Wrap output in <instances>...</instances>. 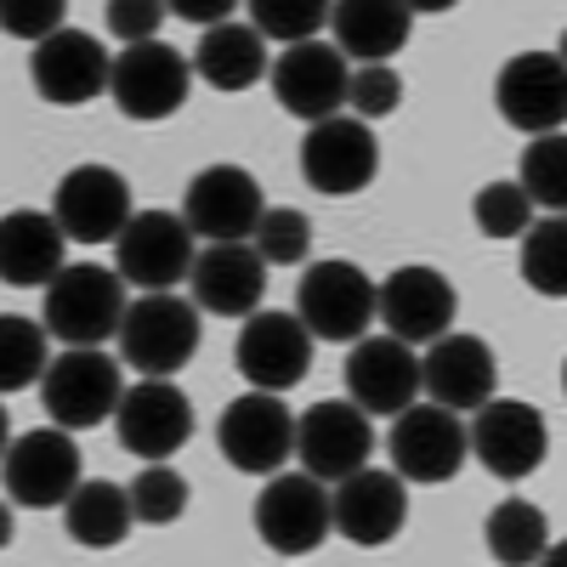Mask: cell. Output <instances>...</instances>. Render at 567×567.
Instances as JSON below:
<instances>
[{
    "mask_svg": "<svg viewBox=\"0 0 567 567\" xmlns=\"http://www.w3.org/2000/svg\"><path fill=\"white\" fill-rule=\"evenodd\" d=\"M114 341H120V363H131L142 374H176L194 363V352L205 341V318L176 290H142L136 301H125Z\"/></svg>",
    "mask_w": 567,
    "mask_h": 567,
    "instance_id": "1",
    "label": "cell"
},
{
    "mask_svg": "<svg viewBox=\"0 0 567 567\" xmlns=\"http://www.w3.org/2000/svg\"><path fill=\"white\" fill-rule=\"evenodd\" d=\"M125 318V278L114 267L80 261V267H58V278L45 284V336L63 347H103L120 336Z\"/></svg>",
    "mask_w": 567,
    "mask_h": 567,
    "instance_id": "2",
    "label": "cell"
},
{
    "mask_svg": "<svg viewBox=\"0 0 567 567\" xmlns=\"http://www.w3.org/2000/svg\"><path fill=\"white\" fill-rule=\"evenodd\" d=\"M120 392H125V369L103 347H63L58 358H45L40 398L52 425H63V432H91V425L114 420Z\"/></svg>",
    "mask_w": 567,
    "mask_h": 567,
    "instance_id": "3",
    "label": "cell"
},
{
    "mask_svg": "<svg viewBox=\"0 0 567 567\" xmlns=\"http://www.w3.org/2000/svg\"><path fill=\"white\" fill-rule=\"evenodd\" d=\"M465 449L483 460L488 477L523 483V477H534V471L545 465V454H550V425L523 398H488V403L471 409Z\"/></svg>",
    "mask_w": 567,
    "mask_h": 567,
    "instance_id": "4",
    "label": "cell"
},
{
    "mask_svg": "<svg viewBox=\"0 0 567 567\" xmlns=\"http://www.w3.org/2000/svg\"><path fill=\"white\" fill-rule=\"evenodd\" d=\"M187 91H194V63H187L176 45H165V40L125 45V52L114 58V69H109V97L136 125L171 120L187 103Z\"/></svg>",
    "mask_w": 567,
    "mask_h": 567,
    "instance_id": "5",
    "label": "cell"
},
{
    "mask_svg": "<svg viewBox=\"0 0 567 567\" xmlns=\"http://www.w3.org/2000/svg\"><path fill=\"white\" fill-rule=\"evenodd\" d=\"M216 449L245 477L284 471V460H296V414L284 409V392L250 386L245 398H233L216 420Z\"/></svg>",
    "mask_w": 567,
    "mask_h": 567,
    "instance_id": "6",
    "label": "cell"
},
{
    "mask_svg": "<svg viewBox=\"0 0 567 567\" xmlns=\"http://www.w3.org/2000/svg\"><path fill=\"white\" fill-rule=\"evenodd\" d=\"M301 176L323 199H352L381 176V136L358 114H329L312 120L301 136Z\"/></svg>",
    "mask_w": 567,
    "mask_h": 567,
    "instance_id": "7",
    "label": "cell"
},
{
    "mask_svg": "<svg viewBox=\"0 0 567 567\" xmlns=\"http://www.w3.org/2000/svg\"><path fill=\"white\" fill-rule=\"evenodd\" d=\"M296 318L307 323L312 341H336L352 347L358 336H369L374 323V284L363 267L352 261H312L301 272V290H296Z\"/></svg>",
    "mask_w": 567,
    "mask_h": 567,
    "instance_id": "8",
    "label": "cell"
},
{
    "mask_svg": "<svg viewBox=\"0 0 567 567\" xmlns=\"http://www.w3.org/2000/svg\"><path fill=\"white\" fill-rule=\"evenodd\" d=\"M392 471L403 483H420V488H437L449 477H460V465L471 460L465 449V420L443 403H409L392 414Z\"/></svg>",
    "mask_w": 567,
    "mask_h": 567,
    "instance_id": "9",
    "label": "cell"
},
{
    "mask_svg": "<svg viewBox=\"0 0 567 567\" xmlns=\"http://www.w3.org/2000/svg\"><path fill=\"white\" fill-rule=\"evenodd\" d=\"M0 483H7L12 505H29V511L63 505L80 488L74 432H63V425H34V432L12 437L7 454H0Z\"/></svg>",
    "mask_w": 567,
    "mask_h": 567,
    "instance_id": "10",
    "label": "cell"
},
{
    "mask_svg": "<svg viewBox=\"0 0 567 567\" xmlns=\"http://www.w3.org/2000/svg\"><path fill=\"white\" fill-rule=\"evenodd\" d=\"M409 523V488L398 471L358 465L341 483H329V534H341L347 545H392Z\"/></svg>",
    "mask_w": 567,
    "mask_h": 567,
    "instance_id": "11",
    "label": "cell"
},
{
    "mask_svg": "<svg viewBox=\"0 0 567 567\" xmlns=\"http://www.w3.org/2000/svg\"><path fill=\"white\" fill-rule=\"evenodd\" d=\"M256 534L272 556H312L329 539V483L312 471H272L256 494Z\"/></svg>",
    "mask_w": 567,
    "mask_h": 567,
    "instance_id": "12",
    "label": "cell"
},
{
    "mask_svg": "<svg viewBox=\"0 0 567 567\" xmlns=\"http://www.w3.org/2000/svg\"><path fill=\"white\" fill-rule=\"evenodd\" d=\"M194 267V227L176 210H136L114 239V272L136 290H176Z\"/></svg>",
    "mask_w": 567,
    "mask_h": 567,
    "instance_id": "13",
    "label": "cell"
},
{
    "mask_svg": "<svg viewBox=\"0 0 567 567\" xmlns=\"http://www.w3.org/2000/svg\"><path fill=\"white\" fill-rule=\"evenodd\" d=\"M114 425H120L125 454L171 460V454L187 449V437H194V403H187V392L171 381V374H148V381L120 392Z\"/></svg>",
    "mask_w": 567,
    "mask_h": 567,
    "instance_id": "14",
    "label": "cell"
},
{
    "mask_svg": "<svg viewBox=\"0 0 567 567\" xmlns=\"http://www.w3.org/2000/svg\"><path fill=\"white\" fill-rule=\"evenodd\" d=\"M267 74H272L278 109L296 114V120H307V125L347 109L352 63L336 52V45H323L318 34H312V40H296V45H284L278 63H267Z\"/></svg>",
    "mask_w": 567,
    "mask_h": 567,
    "instance_id": "15",
    "label": "cell"
},
{
    "mask_svg": "<svg viewBox=\"0 0 567 567\" xmlns=\"http://www.w3.org/2000/svg\"><path fill=\"white\" fill-rule=\"evenodd\" d=\"M109 69H114L109 45L85 29H58V34L34 40V52H29V80L52 109H80L91 97H103Z\"/></svg>",
    "mask_w": 567,
    "mask_h": 567,
    "instance_id": "16",
    "label": "cell"
},
{
    "mask_svg": "<svg viewBox=\"0 0 567 567\" xmlns=\"http://www.w3.org/2000/svg\"><path fill=\"white\" fill-rule=\"evenodd\" d=\"M233 363L250 386L261 392H290L307 381L312 369V336L296 312H245V329H239V347H233Z\"/></svg>",
    "mask_w": 567,
    "mask_h": 567,
    "instance_id": "17",
    "label": "cell"
},
{
    "mask_svg": "<svg viewBox=\"0 0 567 567\" xmlns=\"http://www.w3.org/2000/svg\"><path fill=\"white\" fill-rule=\"evenodd\" d=\"M261 210H267L261 182L245 165H205L194 182H187V199H182V221L210 245L250 239Z\"/></svg>",
    "mask_w": 567,
    "mask_h": 567,
    "instance_id": "18",
    "label": "cell"
},
{
    "mask_svg": "<svg viewBox=\"0 0 567 567\" xmlns=\"http://www.w3.org/2000/svg\"><path fill=\"white\" fill-rule=\"evenodd\" d=\"M454 312H460V296L437 267H398L386 272V284H374V318L386 323V336L409 347H425L443 329H454Z\"/></svg>",
    "mask_w": 567,
    "mask_h": 567,
    "instance_id": "19",
    "label": "cell"
},
{
    "mask_svg": "<svg viewBox=\"0 0 567 567\" xmlns=\"http://www.w3.org/2000/svg\"><path fill=\"white\" fill-rule=\"evenodd\" d=\"M374 454V425L352 398H329L296 420V460L318 483H341L347 471L369 465Z\"/></svg>",
    "mask_w": 567,
    "mask_h": 567,
    "instance_id": "20",
    "label": "cell"
},
{
    "mask_svg": "<svg viewBox=\"0 0 567 567\" xmlns=\"http://www.w3.org/2000/svg\"><path fill=\"white\" fill-rule=\"evenodd\" d=\"M52 216L74 245H114L120 227L131 221V187L114 165H74L58 182Z\"/></svg>",
    "mask_w": 567,
    "mask_h": 567,
    "instance_id": "21",
    "label": "cell"
},
{
    "mask_svg": "<svg viewBox=\"0 0 567 567\" xmlns=\"http://www.w3.org/2000/svg\"><path fill=\"white\" fill-rule=\"evenodd\" d=\"M499 386V363H494V347L483 336H460V329H443L437 341H425V358H420V392L465 414L488 403Z\"/></svg>",
    "mask_w": 567,
    "mask_h": 567,
    "instance_id": "22",
    "label": "cell"
},
{
    "mask_svg": "<svg viewBox=\"0 0 567 567\" xmlns=\"http://www.w3.org/2000/svg\"><path fill=\"white\" fill-rule=\"evenodd\" d=\"M494 103H499L505 125L528 131V136L561 131V120H567V63H561V52L511 58L494 80Z\"/></svg>",
    "mask_w": 567,
    "mask_h": 567,
    "instance_id": "23",
    "label": "cell"
},
{
    "mask_svg": "<svg viewBox=\"0 0 567 567\" xmlns=\"http://www.w3.org/2000/svg\"><path fill=\"white\" fill-rule=\"evenodd\" d=\"M347 398L363 414H398L420 398V358L398 336H358L347 347Z\"/></svg>",
    "mask_w": 567,
    "mask_h": 567,
    "instance_id": "24",
    "label": "cell"
},
{
    "mask_svg": "<svg viewBox=\"0 0 567 567\" xmlns=\"http://www.w3.org/2000/svg\"><path fill=\"white\" fill-rule=\"evenodd\" d=\"M187 290H194V307L210 312V318H245L267 296V261L256 256L250 239L210 245L205 256H194V267H187Z\"/></svg>",
    "mask_w": 567,
    "mask_h": 567,
    "instance_id": "25",
    "label": "cell"
},
{
    "mask_svg": "<svg viewBox=\"0 0 567 567\" xmlns=\"http://www.w3.org/2000/svg\"><path fill=\"white\" fill-rule=\"evenodd\" d=\"M414 12L403 0H329V45L347 63H392L409 45Z\"/></svg>",
    "mask_w": 567,
    "mask_h": 567,
    "instance_id": "26",
    "label": "cell"
},
{
    "mask_svg": "<svg viewBox=\"0 0 567 567\" xmlns=\"http://www.w3.org/2000/svg\"><path fill=\"white\" fill-rule=\"evenodd\" d=\"M63 227L45 210H7L0 216V284L12 290H45L63 267Z\"/></svg>",
    "mask_w": 567,
    "mask_h": 567,
    "instance_id": "27",
    "label": "cell"
},
{
    "mask_svg": "<svg viewBox=\"0 0 567 567\" xmlns=\"http://www.w3.org/2000/svg\"><path fill=\"white\" fill-rule=\"evenodd\" d=\"M194 74L216 91H250L256 80H267V40L250 23H210L194 45Z\"/></svg>",
    "mask_w": 567,
    "mask_h": 567,
    "instance_id": "28",
    "label": "cell"
},
{
    "mask_svg": "<svg viewBox=\"0 0 567 567\" xmlns=\"http://www.w3.org/2000/svg\"><path fill=\"white\" fill-rule=\"evenodd\" d=\"M131 494L120 488V483H109V477H80V488L63 499V528H69V539L74 545H85V550H114L125 534H131Z\"/></svg>",
    "mask_w": 567,
    "mask_h": 567,
    "instance_id": "29",
    "label": "cell"
},
{
    "mask_svg": "<svg viewBox=\"0 0 567 567\" xmlns=\"http://www.w3.org/2000/svg\"><path fill=\"white\" fill-rule=\"evenodd\" d=\"M545 511L528 505V499H499L488 511V556L505 561V567H523V561H539L545 556Z\"/></svg>",
    "mask_w": 567,
    "mask_h": 567,
    "instance_id": "30",
    "label": "cell"
},
{
    "mask_svg": "<svg viewBox=\"0 0 567 567\" xmlns=\"http://www.w3.org/2000/svg\"><path fill=\"white\" fill-rule=\"evenodd\" d=\"M45 374V323L23 312H0V398L40 386Z\"/></svg>",
    "mask_w": 567,
    "mask_h": 567,
    "instance_id": "31",
    "label": "cell"
},
{
    "mask_svg": "<svg viewBox=\"0 0 567 567\" xmlns=\"http://www.w3.org/2000/svg\"><path fill=\"white\" fill-rule=\"evenodd\" d=\"M516 187L528 194L534 210L561 216V205H567V142H561V131H545V136H534L528 148H523Z\"/></svg>",
    "mask_w": 567,
    "mask_h": 567,
    "instance_id": "32",
    "label": "cell"
},
{
    "mask_svg": "<svg viewBox=\"0 0 567 567\" xmlns=\"http://www.w3.org/2000/svg\"><path fill=\"white\" fill-rule=\"evenodd\" d=\"M523 278L534 296H550V301L567 296V221L561 216L523 227Z\"/></svg>",
    "mask_w": 567,
    "mask_h": 567,
    "instance_id": "33",
    "label": "cell"
},
{
    "mask_svg": "<svg viewBox=\"0 0 567 567\" xmlns=\"http://www.w3.org/2000/svg\"><path fill=\"white\" fill-rule=\"evenodd\" d=\"M125 494H131V516L148 523V528H171V523H182V511H187V477L171 460H148Z\"/></svg>",
    "mask_w": 567,
    "mask_h": 567,
    "instance_id": "34",
    "label": "cell"
},
{
    "mask_svg": "<svg viewBox=\"0 0 567 567\" xmlns=\"http://www.w3.org/2000/svg\"><path fill=\"white\" fill-rule=\"evenodd\" d=\"M250 245H256V256L267 267H301L307 250H312V221L296 205H272V210H261Z\"/></svg>",
    "mask_w": 567,
    "mask_h": 567,
    "instance_id": "35",
    "label": "cell"
},
{
    "mask_svg": "<svg viewBox=\"0 0 567 567\" xmlns=\"http://www.w3.org/2000/svg\"><path fill=\"white\" fill-rule=\"evenodd\" d=\"M245 7H250V29L278 45L312 40L329 23V0H245Z\"/></svg>",
    "mask_w": 567,
    "mask_h": 567,
    "instance_id": "36",
    "label": "cell"
},
{
    "mask_svg": "<svg viewBox=\"0 0 567 567\" xmlns=\"http://www.w3.org/2000/svg\"><path fill=\"white\" fill-rule=\"evenodd\" d=\"M471 216L488 239H523V227L534 221V205L516 182H488L477 199H471Z\"/></svg>",
    "mask_w": 567,
    "mask_h": 567,
    "instance_id": "37",
    "label": "cell"
},
{
    "mask_svg": "<svg viewBox=\"0 0 567 567\" xmlns=\"http://www.w3.org/2000/svg\"><path fill=\"white\" fill-rule=\"evenodd\" d=\"M347 103L358 109L363 125L398 114V109H403V74H398L392 63H358L352 80H347Z\"/></svg>",
    "mask_w": 567,
    "mask_h": 567,
    "instance_id": "38",
    "label": "cell"
},
{
    "mask_svg": "<svg viewBox=\"0 0 567 567\" xmlns=\"http://www.w3.org/2000/svg\"><path fill=\"white\" fill-rule=\"evenodd\" d=\"M63 12H69V0H0V34L34 45L63 29Z\"/></svg>",
    "mask_w": 567,
    "mask_h": 567,
    "instance_id": "39",
    "label": "cell"
},
{
    "mask_svg": "<svg viewBox=\"0 0 567 567\" xmlns=\"http://www.w3.org/2000/svg\"><path fill=\"white\" fill-rule=\"evenodd\" d=\"M165 0H109V34L136 45V40H159L165 29Z\"/></svg>",
    "mask_w": 567,
    "mask_h": 567,
    "instance_id": "40",
    "label": "cell"
},
{
    "mask_svg": "<svg viewBox=\"0 0 567 567\" xmlns=\"http://www.w3.org/2000/svg\"><path fill=\"white\" fill-rule=\"evenodd\" d=\"M233 7H239V0H165V12H176V18H187V23H199V29L227 23Z\"/></svg>",
    "mask_w": 567,
    "mask_h": 567,
    "instance_id": "41",
    "label": "cell"
},
{
    "mask_svg": "<svg viewBox=\"0 0 567 567\" xmlns=\"http://www.w3.org/2000/svg\"><path fill=\"white\" fill-rule=\"evenodd\" d=\"M403 7H409L414 18H420V12H425V18H437V12H454L460 0H403Z\"/></svg>",
    "mask_w": 567,
    "mask_h": 567,
    "instance_id": "42",
    "label": "cell"
},
{
    "mask_svg": "<svg viewBox=\"0 0 567 567\" xmlns=\"http://www.w3.org/2000/svg\"><path fill=\"white\" fill-rule=\"evenodd\" d=\"M12 545V499H0V550Z\"/></svg>",
    "mask_w": 567,
    "mask_h": 567,
    "instance_id": "43",
    "label": "cell"
},
{
    "mask_svg": "<svg viewBox=\"0 0 567 567\" xmlns=\"http://www.w3.org/2000/svg\"><path fill=\"white\" fill-rule=\"evenodd\" d=\"M7 443H12V420H7V409H0V454H7Z\"/></svg>",
    "mask_w": 567,
    "mask_h": 567,
    "instance_id": "44",
    "label": "cell"
}]
</instances>
